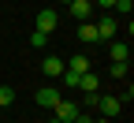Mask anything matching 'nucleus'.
<instances>
[{
    "label": "nucleus",
    "instance_id": "nucleus-6",
    "mask_svg": "<svg viewBox=\"0 0 134 123\" xmlns=\"http://www.w3.org/2000/svg\"><path fill=\"white\" fill-rule=\"evenodd\" d=\"M71 15L78 23H90V15H93V4L90 0H71Z\"/></svg>",
    "mask_w": 134,
    "mask_h": 123
},
{
    "label": "nucleus",
    "instance_id": "nucleus-14",
    "mask_svg": "<svg viewBox=\"0 0 134 123\" xmlns=\"http://www.w3.org/2000/svg\"><path fill=\"white\" fill-rule=\"evenodd\" d=\"M112 11H119V15H127V19H130V11H134V4H130V0H115V8Z\"/></svg>",
    "mask_w": 134,
    "mask_h": 123
},
{
    "label": "nucleus",
    "instance_id": "nucleus-7",
    "mask_svg": "<svg viewBox=\"0 0 134 123\" xmlns=\"http://www.w3.org/2000/svg\"><path fill=\"white\" fill-rule=\"evenodd\" d=\"M56 101H60V90H56V86H41V90H37V104H41V108H52Z\"/></svg>",
    "mask_w": 134,
    "mask_h": 123
},
{
    "label": "nucleus",
    "instance_id": "nucleus-21",
    "mask_svg": "<svg viewBox=\"0 0 134 123\" xmlns=\"http://www.w3.org/2000/svg\"><path fill=\"white\" fill-rule=\"evenodd\" d=\"M90 4H93V0H90Z\"/></svg>",
    "mask_w": 134,
    "mask_h": 123
},
{
    "label": "nucleus",
    "instance_id": "nucleus-9",
    "mask_svg": "<svg viewBox=\"0 0 134 123\" xmlns=\"http://www.w3.org/2000/svg\"><path fill=\"white\" fill-rule=\"evenodd\" d=\"M41 71H45L48 78H60V75H63V60H60V56H45V60H41Z\"/></svg>",
    "mask_w": 134,
    "mask_h": 123
},
{
    "label": "nucleus",
    "instance_id": "nucleus-13",
    "mask_svg": "<svg viewBox=\"0 0 134 123\" xmlns=\"http://www.w3.org/2000/svg\"><path fill=\"white\" fill-rule=\"evenodd\" d=\"M30 45H34V49H45V45H48V34L34 30V34H30Z\"/></svg>",
    "mask_w": 134,
    "mask_h": 123
},
{
    "label": "nucleus",
    "instance_id": "nucleus-11",
    "mask_svg": "<svg viewBox=\"0 0 134 123\" xmlns=\"http://www.w3.org/2000/svg\"><path fill=\"white\" fill-rule=\"evenodd\" d=\"M78 38L86 41V45H93V41H97V26H93V23H78Z\"/></svg>",
    "mask_w": 134,
    "mask_h": 123
},
{
    "label": "nucleus",
    "instance_id": "nucleus-18",
    "mask_svg": "<svg viewBox=\"0 0 134 123\" xmlns=\"http://www.w3.org/2000/svg\"><path fill=\"white\" fill-rule=\"evenodd\" d=\"M93 123H112V119H93Z\"/></svg>",
    "mask_w": 134,
    "mask_h": 123
},
{
    "label": "nucleus",
    "instance_id": "nucleus-2",
    "mask_svg": "<svg viewBox=\"0 0 134 123\" xmlns=\"http://www.w3.org/2000/svg\"><path fill=\"white\" fill-rule=\"evenodd\" d=\"M56 26H60V15H56L52 8H41V11H37V30H41V34H52Z\"/></svg>",
    "mask_w": 134,
    "mask_h": 123
},
{
    "label": "nucleus",
    "instance_id": "nucleus-8",
    "mask_svg": "<svg viewBox=\"0 0 134 123\" xmlns=\"http://www.w3.org/2000/svg\"><path fill=\"white\" fill-rule=\"evenodd\" d=\"M108 56H112V63H127V60H130V45H127V41H112Z\"/></svg>",
    "mask_w": 134,
    "mask_h": 123
},
{
    "label": "nucleus",
    "instance_id": "nucleus-16",
    "mask_svg": "<svg viewBox=\"0 0 134 123\" xmlns=\"http://www.w3.org/2000/svg\"><path fill=\"white\" fill-rule=\"evenodd\" d=\"M97 97H100V93H86V97H82V104H86V108H97Z\"/></svg>",
    "mask_w": 134,
    "mask_h": 123
},
{
    "label": "nucleus",
    "instance_id": "nucleus-17",
    "mask_svg": "<svg viewBox=\"0 0 134 123\" xmlns=\"http://www.w3.org/2000/svg\"><path fill=\"white\" fill-rule=\"evenodd\" d=\"M97 4H100V8H115V0H97Z\"/></svg>",
    "mask_w": 134,
    "mask_h": 123
},
{
    "label": "nucleus",
    "instance_id": "nucleus-1",
    "mask_svg": "<svg viewBox=\"0 0 134 123\" xmlns=\"http://www.w3.org/2000/svg\"><path fill=\"white\" fill-rule=\"evenodd\" d=\"M52 112H56L52 119H60V123H75V116H78L82 108H78V104H75L71 97H60V101L52 104Z\"/></svg>",
    "mask_w": 134,
    "mask_h": 123
},
{
    "label": "nucleus",
    "instance_id": "nucleus-15",
    "mask_svg": "<svg viewBox=\"0 0 134 123\" xmlns=\"http://www.w3.org/2000/svg\"><path fill=\"white\" fill-rule=\"evenodd\" d=\"M108 71H112V78H127V63H112Z\"/></svg>",
    "mask_w": 134,
    "mask_h": 123
},
{
    "label": "nucleus",
    "instance_id": "nucleus-19",
    "mask_svg": "<svg viewBox=\"0 0 134 123\" xmlns=\"http://www.w3.org/2000/svg\"><path fill=\"white\" fill-rule=\"evenodd\" d=\"M48 123H60V119H48Z\"/></svg>",
    "mask_w": 134,
    "mask_h": 123
},
{
    "label": "nucleus",
    "instance_id": "nucleus-12",
    "mask_svg": "<svg viewBox=\"0 0 134 123\" xmlns=\"http://www.w3.org/2000/svg\"><path fill=\"white\" fill-rule=\"evenodd\" d=\"M11 101H15V90H11V86H0V112H4Z\"/></svg>",
    "mask_w": 134,
    "mask_h": 123
},
{
    "label": "nucleus",
    "instance_id": "nucleus-3",
    "mask_svg": "<svg viewBox=\"0 0 134 123\" xmlns=\"http://www.w3.org/2000/svg\"><path fill=\"white\" fill-rule=\"evenodd\" d=\"M97 108H100V116H104V119H115L123 104H119V97H104V93H100V97H97Z\"/></svg>",
    "mask_w": 134,
    "mask_h": 123
},
{
    "label": "nucleus",
    "instance_id": "nucleus-5",
    "mask_svg": "<svg viewBox=\"0 0 134 123\" xmlns=\"http://www.w3.org/2000/svg\"><path fill=\"white\" fill-rule=\"evenodd\" d=\"M90 67H93V60L86 56V52H78V56H71V60H67V71H75V75H86Z\"/></svg>",
    "mask_w": 134,
    "mask_h": 123
},
{
    "label": "nucleus",
    "instance_id": "nucleus-20",
    "mask_svg": "<svg viewBox=\"0 0 134 123\" xmlns=\"http://www.w3.org/2000/svg\"><path fill=\"white\" fill-rule=\"evenodd\" d=\"M67 4H71V0H67Z\"/></svg>",
    "mask_w": 134,
    "mask_h": 123
},
{
    "label": "nucleus",
    "instance_id": "nucleus-10",
    "mask_svg": "<svg viewBox=\"0 0 134 123\" xmlns=\"http://www.w3.org/2000/svg\"><path fill=\"white\" fill-rule=\"evenodd\" d=\"M78 90H82V93H100V78H97L93 71H86V75L78 78Z\"/></svg>",
    "mask_w": 134,
    "mask_h": 123
},
{
    "label": "nucleus",
    "instance_id": "nucleus-4",
    "mask_svg": "<svg viewBox=\"0 0 134 123\" xmlns=\"http://www.w3.org/2000/svg\"><path fill=\"white\" fill-rule=\"evenodd\" d=\"M93 26H97V41H112V38H115V19H112V15L97 19Z\"/></svg>",
    "mask_w": 134,
    "mask_h": 123
}]
</instances>
